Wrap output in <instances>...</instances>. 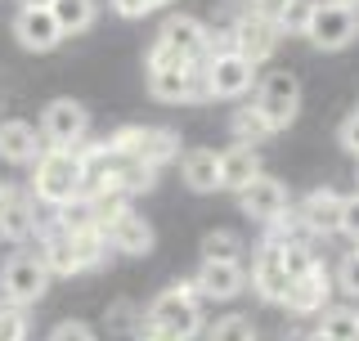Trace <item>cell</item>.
<instances>
[{
    "mask_svg": "<svg viewBox=\"0 0 359 341\" xmlns=\"http://www.w3.org/2000/svg\"><path fill=\"white\" fill-rule=\"evenodd\" d=\"M144 86L157 104H198L207 99V81H202V63L180 59L162 41H153L149 59H144Z\"/></svg>",
    "mask_w": 359,
    "mask_h": 341,
    "instance_id": "1",
    "label": "cell"
},
{
    "mask_svg": "<svg viewBox=\"0 0 359 341\" xmlns=\"http://www.w3.org/2000/svg\"><path fill=\"white\" fill-rule=\"evenodd\" d=\"M32 198L45 202V207H63V202L81 198V157L76 149H45L36 162H32Z\"/></svg>",
    "mask_w": 359,
    "mask_h": 341,
    "instance_id": "2",
    "label": "cell"
},
{
    "mask_svg": "<svg viewBox=\"0 0 359 341\" xmlns=\"http://www.w3.org/2000/svg\"><path fill=\"white\" fill-rule=\"evenodd\" d=\"M144 323L153 328H166V333H175L180 341H198L202 337V297L194 283H175V288L157 292L149 301V310H144Z\"/></svg>",
    "mask_w": 359,
    "mask_h": 341,
    "instance_id": "3",
    "label": "cell"
},
{
    "mask_svg": "<svg viewBox=\"0 0 359 341\" xmlns=\"http://www.w3.org/2000/svg\"><path fill=\"white\" fill-rule=\"evenodd\" d=\"M50 269H45V260L36 252H18L9 256L5 265H0V301L5 305H36L45 297V288H50Z\"/></svg>",
    "mask_w": 359,
    "mask_h": 341,
    "instance_id": "4",
    "label": "cell"
},
{
    "mask_svg": "<svg viewBox=\"0 0 359 341\" xmlns=\"http://www.w3.org/2000/svg\"><path fill=\"white\" fill-rule=\"evenodd\" d=\"M202 81H207V99H243L256 90V63H247L238 50H216L202 63Z\"/></svg>",
    "mask_w": 359,
    "mask_h": 341,
    "instance_id": "5",
    "label": "cell"
},
{
    "mask_svg": "<svg viewBox=\"0 0 359 341\" xmlns=\"http://www.w3.org/2000/svg\"><path fill=\"white\" fill-rule=\"evenodd\" d=\"M359 36V9L355 5H337V0H319L314 5V18H310V32L306 41L323 54H337L346 45H355Z\"/></svg>",
    "mask_w": 359,
    "mask_h": 341,
    "instance_id": "6",
    "label": "cell"
},
{
    "mask_svg": "<svg viewBox=\"0 0 359 341\" xmlns=\"http://www.w3.org/2000/svg\"><path fill=\"white\" fill-rule=\"evenodd\" d=\"M252 108L261 112V117L278 131H287L292 121H297V112H301V81L292 72H269L256 81V99H252Z\"/></svg>",
    "mask_w": 359,
    "mask_h": 341,
    "instance_id": "7",
    "label": "cell"
},
{
    "mask_svg": "<svg viewBox=\"0 0 359 341\" xmlns=\"http://www.w3.org/2000/svg\"><path fill=\"white\" fill-rule=\"evenodd\" d=\"M36 131H41L45 149H81L90 140V112L76 104V99H54V104L41 112Z\"/></svg>",
    "mask_w": 359,
    "mask_h": 341,
    "instance_id": "8",
    "label": "cell"
},
{
    "mask_svg": "<svg viewBox=\"0 0 359 341\" xmlns=\"http://www.w3.org/2000/svg\"><path fill=\"white\" fill-rule=\"evenodd\" d=\"M247 288H252L261 301H269V305H283L287 301L292 274H287V265H283V247H278V243H269V238H265V243L256 247L252 269H247Z\"/></svg>",
    "mask_w": 359,
    "mask_h": 341,
    "instance_id": "9",
    "label": "cell"
},
{
    "mask_svg": "<svg viewBox=\"0 0 359 341\" xmlns=\"http://www.w3.org/2000/svg\"><path fill=\"white\" fill-rule=\"evenodd\" d=\"M341 198L346 193L319 185V189H310L292 211H297L301 229H306L310 238H332V234H341Z\"/></svg>",
    "mask_w": 359,
    "mask_h": 341,
    "instance_id": "10",
    "label": "cell"
},
{
    "mask_svg": "<svg viewBox=\"0 0 359 341\" xmlns=\"http://www.w3.org/2000/svg\"><path fill=\"white\" fill-rule=\"evenodd\" d=\"M233 50L243 54L247 63L261 67L265 59H274L278 41H283V32H278V22L269 14H247V18H233Z\"/></svg>",
    "mask_w": 359,
    "mask_h": 341,
    "instance_id": "11",
    "label": "cell"
},
{
    "mask_svg": "<svg viewBox=\"0 0 359 341\" xmlns=\"http://www.w3.org/2000/svg\"><path fill=\"white\" fill-rule=\"evenodd\" d=\"M157 41H162L166 50H175L180 59H189V63H207L211 59V27L202 18L171 14L162 22V32H157Z\"/></svg>",
    "mask_w": 359,
    "mask_h": 341,
    "instance_id": "12",
    "label": "cell"
},
{
    "mask_svg": "<svg viewBox=\"0 0 359 341\" xmlns=\"http://www.w3.org/2000/svg\"><path fill=\"white\" fill-rule=\"evenodd\" d=\"M189 283L198 288L202 301H233L247 292V265L243 260H202Z\"/></svg>",
    "mask_w": 359,
    "mask_h": 341,
    "instance_id": "13",
    "label": "cell"
},
{
    "mask_svg": "<svg viewBox=\"0 0 359 341\" xmlns=\"http://www.w3.org/2000/svg\"><path fill=\"white\" fill-rule=\"evenodd\" d=\"M238 207H243L247 220H256V225H265V229H269L278 215H287L292 202H287V189L278 185L274 175H265V170H261L247 189H238Z\"/></svg>",
    "mask_w": 359,
    "mask_h": 341,
    "instance_id": "14",
    "label": "cell"
},
{
    "mask_svg": "<svg viewBox=\"0 0 359 341\" xmlns=\"http://www.w3.org/2000/svg\"><path fill=\"white\" fill-rule=\"evenodd\" d=\"M332 274L323 269V260L310 269V274H301V279H292V288H287V314H297V319H310V314H323L332 305Z\"/></svg>",
    "mask_w": 359,
    "mask_h": 341,
    "instance_id": "15",
    "label": "cell"
},
{
    "mask_svg": "<svg viewBox=\"0 0 359 341\" xmlns=\"http://www.w3.org/2000/svg\"><path fill=\"white\" fill-rule=\"evenodd\" d=\"M36 234V198L0 185V238L5 243H22Z\"/></svg>",
    "mask_w": 359,
    "mask_h": 341,
    "instance_id": "16",
    "label": "cell"
},
{
    "mask_svg": "<svg viewBox=\"0 0 359 341\" xmlns=\"http://www.w3.org/2000/svg\"><path fill=\"white\" fill-rule=\"evenodd\" d=\"M14 36H18L22 50L50 54L54 45L63 41V32H59V22H54L50 9H18V14H14Z\"/></svg>",
    "mask_w": 359,
    "mask_h": 341,
    "instance_id": "17",
    "label": "cell"
},
{
    "mask_svg": "<svg viewBox=\"0 0 359 341\" xmlns=\"http://www.w3.org/2000/svg\"><path fill=\"white\" fill-rule=\"evenodd\" d=\"M45 153V140L32 121H0V162H14V166H32Z\"/></svg>",
    "mask_w": 359,
    "mask_h": 341,
    "instance_id": "18",
    "label": "cell"
},
{
    "mask_svg": "<svg viewBox=\"0 0 359 341\" xmlns=\"http://www.w3.org/2000/svg\"><path fill=\"white\" fill-rule=\"evenodd\" d=\"M36 256L45 260V269L50 274H59V279H72V274H81V260H76V243H72V234L67 229H45L41 238H36Z\"/></svg>",
    "mask_w": 359,
    "mask_h": 341,
    "instance_id": "19",
    "label": "cell"
},
{
    "mask_svg": "<svg viewBox=\"0 0 359 341\" xmlns=\"http://www.w3.org/2000/svg\"><path fill=\"white\" fill-rule=\"evenodd\" d=\"M180 180L194 193H216L220 189V153L216 149H189L180 153Z\"/></svg>",
    "mask_w": 359,
    "mask_h": 341,
    "instance_id": "20",
    "label": "cell"
},
{
    "mask_svg": "<svg viewBox=\"0 0 359 341\" xmlns=\"http://www.w3.org/2000/svg\"><path fill=\"white\" fill-rule=\"evenodd\" d=\"M261 170H265V166H261V153H256L252 144H233V149L220 153V189L238 193V189L252 185Z\"/></svg>",
    "mask_w": 359,
    "mask_h": 341,
    "instance_id": "21",
    "label": "cell"
},
{
    "mask_svg": "<svg viewBox=\"0 0 359 341\" xmlns=\"http://www.w3.org/2000/svg\"><path fill=\"white\" fill-rule=\"evenodd\" d=\"M135 162H144V166H153V170H162V166L180 162V135H175V131H166V126H140Z\"/></svg>",
    "mask_w": 359,
    "mask_h": 341,
    "instance_id": "22",
    "label": "cell"
},
{
    "mask_svg": "<svg viewBox=\"0 0 359 341\" xmlns=\"http://www.w3.org/2000/svg\"><path fill=\"white\" fill-rule=\"evenodd\" d=\"M108 243H112V252H121V256H149L153 252V225L144 220V215L126 211L108 229Z\"/></svg>",
    "mask_w": 359,
    "mask_h": 341,
    "instance_id": "23",
    "label": "cell"
},
{
    "mask_svg": "<svg viewBox=\"0 0 359 341\" xmlns=\"http://www.w3.org/2000/svg\"><path fill=\"white\" fill-rule=\"evenodd\" d=\"M50 14H54V22H59L63 36H76V32L95 27V18H99V0H54Z\"/></svg>",
    "mask_w": 359,
    "mask_h": 341,
    "instance_id": "24",
    "label": "cell"
},
{
    "mask_svg": "<svg viewBox=\"0 0 359 341\" xmlns=\"http://www.w3.org/2000/svg\"><path fill=\"white\" fill-rule=\"evenodd\" d=\"M314 5H319V0H278L269 18L278 22V32H283V36H306V32H310V18H314Z\"/></svg>",
    "mask_w": 359,
    "mask_h": 341,
    "instance_id": "25",
    "label": "cell"
},
{
    "mask_svg": "<svg viewBox=\"0 0 359 341\" xmlns=\"http://www.w3.org/2000/svg\"><path fill=\"white\" fill-rule=\"evenodd\" d=\"M229 131H233V144H252V149H256V144H265L269 135H274V126H269V121H265L252 104H243L238 112H233Z\"/></svg>",
    "mask_w": 359,
    "mask_h": 341,
    "instance_id": "26",
    "label": "cell"
},
{
    "mask_svg": "<svg viewBox=\"0 0 359 341\" xmlns=\"http://www.w3.org/2000/svg\"><path fill=\"white\" fill-rule=\"evenodd\" d=\"M202 341H261V333L247 314H224L211 328H202Z\"/></svg>",
    "mask_w": 359,
    "mask_h": 341,
    "instance_id": "27",
    "label": "cell"
},
{
    "mask_svg": "<svg viewBox=\"0 0 359 341\" xmlns=\"http://www.w3.org/2000/svg\"><path fill=\"white\" fill-rule=\"evenodd\" d=\"M90 207H95V225L108 234L112 225L130 211V198H126V193H117V189H104V193H95V198H90Z\"/></svg>",
    "mask_w": 359,
    "mask_h": 341,
    "instance_id": "28",
    "label": "cell"
},
{
    "mask_svg": "<svg viewBox=\"0 0 359 341\" xmlns=\"http://www.w3.org/2000/svg\"><path fill=\"white\" fill-rule=\"evenodd\" d=\"M54 225L67 234H81V229H99L95 225V207H90V198H72L63 202V207H54Z\"/></svg>",
    "mask_w": 359,
    "mask_h": 341,
    "instance_id": "29",
    "label": "cell"
},
{
    "mask_svg": "<svg viewBox=\"0 0 359 341\" xmlns=\"http://www.w3.org/2000/svg\"><path fill=\"white\" fill-rule=\"evenodd\" d=\"M319 328L328 337H337V341H351L359 333V314L351 310V305H328V310L319 314Z\"/></svg>",
    "mask_w": 359,
    "mask_h": 341,
    "instance_id": "30",
    "label": "cell"
},
{
    "mask_svg": "<svg viewBox=\"0 0 359 341\" xmlns=\"http://www.w3.org/2000/svg\"><path fill=\"white\" fill-rule=\"evenodd\" d=\"M202 260H243V238L229 229H216L202 238Z\"/></svg>",
    "mask_w": 359,
    "mask_h": 341,
    "instance_id": "31",
    "label": "cell"
},
{
    "mask_svg": "<svg viewBox=\"0 0 359 341\" xmlns=\"http://www.w3.org/2000/svg\"><path fill=\"white\" fill-rule=\"evenodd\" d=\"M278 247H283V265H287V274H292V279L310 274V269L319 265V256L310 252V243H306V238H297V243H278Z\"/></svg>",
    "mask_w": 359,
    "mask_h": 341,
    "instance_id": "32",
    "label": "cell"
},
{
    "mask_svg": "<svg viewBox=\"0 0 359 341\" xmlns=\"http://www.w3.org/2000/svg\"><path fill=\"white\" fill-rule=\"evenodd\" d=\"M332 283H337V292H341V297L359 301V252H346L341 260H337Z\"/></svg>",
    "mask_w": 359,
    "mask_h": 341,
    "instance_id": "33",
    "label": "cell"
},
{
    "mask_svg": "<svg viewBox=\"0 0 359 341\" xmlns=\"http://www.w3.org/2000/svg\"><path fill=\"white\" fill-rule=\"evenodd\" d=\"M0 341H27V314H22V305L0 301Z\"/></svg>",
    "mask_w": 359,
    "mask_h": 341,
    "instance_id": "34",
    "label": "cell"
},
{
    "mask_svg": "<svg viewBox=\"0 0 359 341\" xmlns=\"http://www.w3.org/2000/svg\"><path fill=\"white\" fill-rule=\"evenodd\" d=\"M341 234L359 243V193H346L341 198Z\"/></svg>",
    "mask_w": 359,
    "mask_h": 341,
    "instance_id": "35",
    "label": "cell"
},
{
    "mask_svg": "<svg viewBox=\"0 0 359 341\" xmlns=\"http://www.w3.org/2000/svg\"><path fill=\"white\" fill-rule=\"evenodd\" d=\"M50 341H95V328L81 323V319H67V323H59L50 333Z\"/></svg>",
    "mask_w": 359,
    "mask_h": 341,
    "instance_id": "36",
    "label": "cell"
},
{
    "mask_svg": "<svg viewBox=\"0 0 359 341\" xmlns=\"http://www.w3.org/2000/svg\"><path fill=\"white\" fill-rule=\"evenodd\" d=\"M108 5H112V14H117V18H144V14H153L149 0H108Z\"/></svg>",
    "mask_w": 359,
    "mask_h": 341,
    "instance_id": "37",
    "label": "cell"
},
{
    "mask_svg": "<svg viewBox=\"0 0 359 341\" xmlns=\"http://www.w3.org/2000/svg\"><path fill=\"white\" fill-rule=\"evenodd\" d=\"M341 149L351 157H359V112H351V117L341 121Z\"/></svg>",
    "mask_w": 359,
    "mask_h": 341,
    "instance_id": "38",
    "label": "cell"
},
{
    "mask_svg": "<svg viewBox=\"0 0 359 341\" xmlns=\"http://www.w3.org/2000/svg\"><path fill=\"white\" fill-rule=\"evenodd\" d=\"M135 341H180L175 333H166V328H153V323H140V337Z\"/></svg>",
    "mask_w": 359,
    "mask_h": 341,
    "instance_id": "39",
    "label": "cell"
},
{
    "mask_svg": "<svg viewBox=\"0 0 359 341\" xmlns=\"http://www.w3.org/2000/svg\"><path fill=\"white\" fill-rule=\"evenodd\" d=\"M54 0H18V9H50Z\"/></svg>",
    "mask_w": 359,
    "mask_h": 341,
    "instance_id": "40",
    "label": "cell"
},
{
    "mask_svg": "<svg viewBox=\"0 0 359 341\" xmlns=\"http://www.w3.org/2000/svg\"><path fill=\"white\" fill-rule=\"evenodd\" d=\"M301 341H337V337H328V333H323V328H314V333H306Z\"/></svg>",
    "mask_w": 359,
    "mask_h": 341,
    "instance_id": "41",
    "label": "cell"
},
{
    "mask_svg": "<svg viewBox=\"0 0 359 341\" xmlns=\"http://www.w3.org/2000/svg\"><path fill=\"white\" fill-rule=\"evenodd\" d=\"M149 5H153V9H162V5H171V0H149Z\"/></svg>",
    "mask_w": 359,
    "mask_h": 341,
    "instance_id": "42",
    "label": "cell"
},
{
    "mask_svg": "<svg viewBox=\"0 0 359 341\" xmlns=\"http://www.w3.org/2000/svg\"><path fill=\"white\" fill-rule=\"evenodd\" d=\"M337 5H355V9H359V0H337Z\"/></svg>",
    "mask_w": 359,
    "mask_h": 341,
    "instance_id": "43",
    "label": "cell"
},
{
    "mask_svg": "<svg viewBox=\"0 0 359 341\" xmlns=\"http://www.w3.org/2000/svg\"><path fill=\"white\" fill-rule=\"evenodd\" d=\"M351 341H359V333H355V337H351Z\"/></svg>",
    "mask_w": 359,
    "mask_h": 341,
    "instance_id": "44",
    "label": "cell"
},
{
    "mask_svg": "<svg viewBox=\"0 0 359 341\" xmlns=\"http://www.w3.org/2000/svg\"><path fill=\"white\" fill-rule=\"evenodd\" d=\"M355 252H359V243H355Z\"/></svg>",
    "mask_w": 359,
    "mask_h": 341,
    "instance_id": "45",
    "label": "cell"
}]
</instances>
